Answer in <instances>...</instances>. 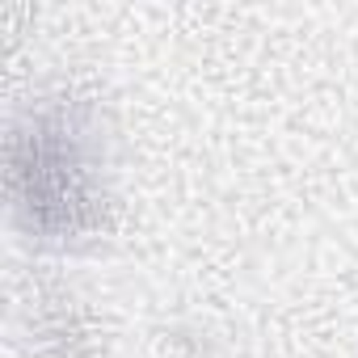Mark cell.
<instances>
[{
  "instance_id": "1",
  "label": "cell",
  "mask_w": 358,
  "mask_h": 358,
  "mask_svg": "<svg viewBox=\"0 0 358 358\" xmlns=\"http://www.w3.org/2000/svg\"><path fill=\"white\" fill-rule=\"evenodd\" d=\"M22 199L30 207V220L47 232H76L89 220L93 194H89V169L76 143V122L64 114L43 118L30 139L26 156H17Z\"/></svg>"
}]
</instances>
